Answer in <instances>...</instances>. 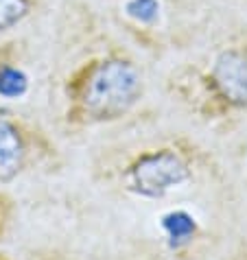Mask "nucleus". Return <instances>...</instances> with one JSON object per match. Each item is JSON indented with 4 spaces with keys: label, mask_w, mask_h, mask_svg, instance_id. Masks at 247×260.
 I'll return each instance as SVG.
<instances>
[{
    "label": "nucleus",
    "mask_w": 247,
    "mask_h": 260,
    "mask_svg": "<svg viewBox=\"0 0 247 260\" xmlns=\"http://www.w3.org/2000/svg\"><path fill=\"white\" fill-rule=\"evenodd\" d=\"M26 144L16 122L0 118V184L13 182L24 169Z\"/></svg>",
    "instance_id": "obj_4"
},
{
    "label": "nucleus",
    "mask_w": 247,
    "mask_h": 260,
    "mask_svg": "<svg viewBox=\"0 0 247 260\" xmlns=\"http://www.w3.org/2000/svg\"><path fill=\"white\" fill-rule=\"evenodd\" d=\"M212 85L232 107H247V59L234 50L217 57L212 68Z\"/></svg>",
    "instance_id": "obj_3"
},
{
    "label": "nucleus",
    "mask_w": 247,
    "mask_h": 260,
    "mask_svg": "<svg viewBox=\"0 0 247 260\" xmlns=\"http://www.w3.org/2000/svg\"><path fill=\"white\" fill-rule=\"evenodd\" d=\"M28 3L26 0H0V31L16 26L26 16Z\"/></svg>",
    "instance_id": "obj_7"
},
{
    "label": "nucleus",
    "mask_w": 247,
    "mask_h": 260,
    "mask_svg": "<svg viewBox=\"0 0 247 260\" xmlns=\"http://www.w3.org/2000/svg\"><path fill=\"white\" fill-rule=\"evenodd\" d=\"M164 228L169 230V236L175 241V245L191 241L195 234V223L186 212H173L164 216Z\"/></svg>",
    "instance_id": "obj_6"
},
{
    "label": "nucleus",
    "mask_w": 247,
    "mask_h": 260,
    "mask_svg": "<svg viewBox=\"0 0 247 260\" xmlns=\"http://www.w3.org/2000/svg\"><path fill=\"white\" fill-rule=\"evenodd\" d=\"M127 13L138 22H156L160 16V3L158 0H129Z\"/></svg>",
    "instance_id": "obj_8"
},
{
    "label": "nucleus",
    "mask_w": 247,
    "mask_h": 260,
    "mask_svg": "<svg viewBox=\"0 0 247 260\" xmlns=\"http://www.w3.org/2000/svg\"><path fill=\"white\" fill-rule=\"evenodd\" d=\"M140 96V75L125 59L97 63L81 88V114L90 122L116 120Z\"/></svg>",
    "instance_id": "obj_1"
},
{
    "label": "nucleus",
    "mask_w": 247,
    "mask_h": 260,
    "mask_svg": "<svg viewBox=\"0 0 247 260\" xmlns=\"http://www.w3.org/2000/svg\"><path fill=\"white\" fill-rule=\"evenodd\" d=\"M28 88V79L18 68H3L0 70V94L7 99L22 96Z\"/></svg>",
    "instance_id": "obj_5"
},
{
    "label": "nucleus",
    "mask_w": 247,
    "mask_h": 260,
    "mask_svg": "<svg viewBox=\"0 0 247 260\" xmlns=\"http://www.w3.org/2000/svg\"><path fill=\"white\" fill-rule=\"evenodd\" d=\"M191 179L188 162L177 151L160 149L140 153L122 173L129 192L144 199H160Z\"/></svg>",
    "instance_id": "obj_2"
},
{
    "label": "nucleus",
    "mask_w": 247,
    "mask_h": 260,
    "mask_svg": "<svg viewBox=\"0 0 247 260\" xmlns=\"http://www.w3.org/2000/svg\"><path fill=\"white\" fill-rule=\"evenodd\" d=\"M0 201H3V197H0ZM3 219H5V212H3V204H0V234H3Z\"/></svg>",
    "instance_id": "obj_9"
}]
</instances>
